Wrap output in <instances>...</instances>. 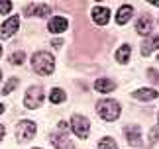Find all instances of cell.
<instances>
[{
	"instance_id": "4316f807",
	"label": "cell",
	"mask_w": 159,
	"mask_h": 149,
	"mask_svg": "<svg viewBox=\"0 0 159 149\" xmlns=\"http://www.w3.org/2000/svg\"><path fill=\"white\" fill-rule=\"evenodd\" d=\"M2 112H4V106H2V104H0V114H2Z\"/></svg>"
},
{
	"instance_id": "83f0119b",
	"label": "cell",
	"mask_w": 159,
	"mask_h": 149,
	"mask_svg": "<svg viewBox=\"0 0 159 149\" xmlns=\"http://www.w3.org/2000/svg\"><path fill=\"white\" fill-rule=\"evenodd\" d=\"M0 55H2V45H0Z\"/></svg>"
},
{
	"instance_id": "ba28073f",
	"label": "cell",
	"mask_w": 159,
	"mask_h": 149,
	"mask_svg": "<svg viewBox=\"0 0 159 149\" xmlns=\"http://www.w3.org/2000/svg\"><path fill=\"white\" fill-rule=\"evenodd\" d=\"M49 139H51V143H53L55 149H75L71 141L67 139L65 135H61V133H51V135H49Z\"/></svg>"
},
{
	"instance_id": "277c9868",
	"label": "cell",
	"mask_w": 159,
	"mask_h": 149,
	"mask_svg": "<svg viewBox=\"0 0 159 149\" xmlns=\"http://www.w3.org/2000/svg\"><path fill=\"white\" fill-rule=\"evenodd\" d=\"M71 128H73V132H75V135H77L79 139H87V138H89L90 124H89V120H87L84 116H79V114L73 116V120H71Z\"/></svg>"
},
{
	"instance_id": "8992f818",
	"label": "cell",
	"mask_w": 159,
	"mask_h": 149,
	"mask_svg": "<svg viewBox=\"0 0 159 149\" xmlns=\"http://www.w3.org/2000/svg\"><path fill=\"white\" fill-rule=\"evenodd\" d=\"M18 26H20V20H18V16L8 18V20H6L2 26H0V37H2V39H6V37L14 35L16 29H18Z\"/></svg>"
},
{
	"instance_id": "44dd1931",
	"label": "cell",
	"mask_w": 159,
	"mask_h": 149,
	"mask_svg": "<svg viewBox=\"0 0 159 149\" xmlns=\"http://www.w3.org/2000/svg\"><path fill=\"white\" fill-rule=\"evenodd\" d=\"M16 86H18V79H10V83L4 86V90H2V92H4V94H10L12 88H16Z\"/></svg>"
},
{
	"instance_id": "484cf974",
	"label": "cell",
	"mask_w": 159,
	"mask_h": 149,
	"mask_svg": "<svg viewBox=\"0 0 159 149\" xmlns=\"http://www.w3.org/2000/svg\"><path fill=\"white\" fill-rule=\"evenodd\" d=\"M2 138H4V126L0 124V139H2Z\"/></svg>"
},
{
	"instance_id": "ffe728a7",
	"label": "cell",
	"mask_w": 159,
	"mask_h": 149,
	"mask_svg": "<svg viewBox=\"0 0 159 149\" xmlns=\"http://www.w3.org/2000/svg\"><path fill=\"white\" fill-rule=\"evenodd\" d=\"M24 59H26V55H24L22 51L12 53V55H10V63H14V65H22V63H24Z\"/></svg>"
},
{
	"instance_id": "e0dca14e",
	"label": "cell",
	"mask_w": 159,
	"mask_h": 149,
	"mask_svg": "<svg viewBox=\"0 0 159 149\" xmlns=\"http://www.w3.org/2000/svg\"><path fill=\"white\" fill-rule=\"evenodd\" d=\"M130 53H132L130 45H122L118 49V53H116V61H118V63H126V61L130 59Z\"/></svg>"
},
{
	"instance_id": "5bb4252c",
	"label": "cell",
	"mask_w": 159,
	"mask_h": 149,
	"mask_svg": "<svg viewBox=\"0 0 159 149\" xmlns=\"http://www.w3.org/2000/svg\"><path fill=\"white\" fill-rule=\"evenodd\" d=\"M155 49H159V37L155 35V37H151V39H148L143 43V47H142V55L143 57H148V55L151 53V51H155Z\"/></svg>"
},
{
	"instance_id": "d6986e66",
	"label": "cell",
	"mask_w": 159,
	"mask_h": 149,
	"mask_svg": "<svg viewBox=\"0 0 159 149\" xmlns=\"http://www.w3.org/2000/svg\"><path fill=\"white\" fill-rule=\"evenodd\" d=\"M98 149H118V145H116L114 139H100L98 141Z\"/></svg>"
},
{
	"instance_id": "9c48e42d",
	"label": "cell",
	"mask_w": 159,
	"mask_h": 149,
	"mask_svg": "<svg viewBox=\"0 0 159 149\" xmlns=\"http://www.w3.org/2000/svg\"><path fill=\"white\" fill-rule=\"evenodd\" d=\"M93 20L98 24V26H104V24H108V20H110V10L102 8V6H96L93 10Z\"/></svg>"
},
{
	"instance_id": "603a6c76",
	"label": "cell",
	"mask_w": 159,
	"mask_h": 149,
	"mask_svg": "<svg viewBox=\"0 0 159 149\" xmlns=\"http://www.w3.org/2000/svg\"><path fill=\"white\" fill-rule=\"evenodd\" d=\"M148 74H149V79H151V80H157V83H159V74H157L153 69H149V71H148Z\"/></svg>"
},
{
	"instance_id": "5b68a950",
	"label": "cell",
	"mask_w": 159,
	"mask_h": 149,
	"mask_svg": "<svg viewBox=\"0 0 159 149\" xmlns=\"http://www.w3.org/2000/svg\"><path fill=\"white\" fill-rule=\"evenodd\" d=\"M35 135V124L30 122V120H22L20 124L16 126V138L18 141H28Z\"/></svg>"
},
{
	"instance_id": "cb8c5ba5",
	"label": "cell",
	"mask_w": 159,
	"mask_h": 149,
	"mask_svg": "<svg viewBox=\"0 0 159 149\" xmlns=\"http://www.w3.org/2000/svg\"><path fill=\"white\" fill-rule=\"evenodd\" d=\"M67 129H69V124H67V122H59V132H67Z\"/></svg>"
},
{
	"instance_id": "4dcf8cb0",
	"label": "cell",
	"mask_w": 159,
	"mask_h": 149,
	"mask_svg": "<svg viewBox=\"0 0 159 149\" xmlns=\"http://www.w3.org/2000/svg\"><path fill=\"white\" fill-rule=\"evenodd\" d=\"M157 61H159V59H157Z\"/></svg>"
},
{
	"instance_id": "4fadbf2b",
	"label": "cell",
	"mask_w": 159,
	"mask_h": 149,
	"mask_svg": "<svg viewBox=\"0 0 159 149\" xmlns=\"http://www.w3.org/2000/svg\"><path fill=\"white\" fill-rule=\"evenodd\" d=\"M49 12H51V8H49L47 4H32V6L28 8V16L34 14V16H41V18H43V16L49 14Z\"/></svg>"
},
{
	"instance_id": "30bf717a",
	"label": "cell",
	"mask_w": 159,
	"mask_h": 149,
	"mask_svg": "<svg viewBox=\"0 0 159 149\" xmlns=\"http://www.w3.org/2000/svg\"><path fill=\"white\" fill-rule=\"evenodd\" d=\"M65 29H67V20L65 18L57 16V18H53V20L49 22V32L51 34H63Z\"/></svg>"
},
{
	"instance_id": "ac0fdd59",
	"label": "cell",
	"mask_w": 159,
	"mask_h": 149,
	"mask_svg": "<svg viewBox=\"0 0 159 149\" xmlns=\"http://www.w3.org/2000/svg\"><path fill=\"white\" fill-rule=\"evenodd\" d=\"M49 100H51L53 104L63 102V100H65V92L61 90V88H53V90H51V94H49Z\"/></svg>"
},
{
	"instance_id": "7a4b0ae2",
	"label": "cell",
	"mask_w": 159,
	"mask_h": 149,
	"mask_svg": "<svg viewBox=\"0 0 159 149\" xmlns=\"http://www.w3.org/2000/svg\"><path fill=\"white\" fill-rule=\"evenodd\" d=\"M96 110H98L100 118H102V120H106V122H114V120H118V116H120L118 102H116V100H110V98L100 100L98 104H96Z\"/></svg>"
},
{
	"instance_id": "9a60e30c",
	"label": "cell",
	"mask_w": 159,
	"mask_h": 149,
	"mask_svg": "<svg viewBox=\"0 0 159 149\" xmlns=\"http://www.w3.org/2000/svg\"><path fill=\"white\" fill-rule=\"evenodd\" d=\"M114 83L112 80H108V79H98V80H94V88L98 90V92H110V90H114Z\"/></svg>"
},
{
	"instance_id": "d4e9b609",
	"label": "cell",
	"mask_w": 159,
	"mask_h": 149,
	"mask_svg": "<svg viewBox=\"0 0 159 149\" xmlns=\"http://www.w3.org/2000/svg\"><path fill=\"white\" fill-rule=\"evenodd\" d=\"M61 45H63V41H61V39H55V41H53V47H57V49H59Z\"/></svg>"
},
{
	"instance_id": "7c38bea8",
	"label": "cell",
	"mask_w": 159,
	"mask_h": 149,
	"mask_svg": "<svg viewBox=\"0 0 159 149\" xmlns=\"http://www.w3.org/2000/svg\"><path fill=\"white\" fill-rule=\"evenodd\" d=\"M151 18L149 16H142L139 20L136 22V29H138V34H143V35H148L151 32Z\"/></svg>"
},
{
	"instance_id": "7402d4cb",
	"label": "cell",
	"mask_w": 159,
	"mask_h": 149,
	"mask_svg": "<svg viewBox=\"0 0 159 149\" xmlns=\"http://www.w3.org/2000/svg\"><path fill=\"white\" fill-rule=\"evenodd\" d=\"M10 10H12V2H8V0L0 2V14H8Z\"/></svg>"
},
{
	"instance_id": "52a82bcc",
	"label": "cell",
	"mask_w": 159,
	"mask_h": 149,
	"mask_svg": "<svg viewBox=\"0 0 159 149\" xmlns=\"http://www.w3.org/2000/svg\"><path fill=\"white\" fill-rule=\"evenodd\" d=\"M124 132H126V138H128V141H130L132 145H139V143H142V141H139V139H142V128H139V126L132 124V126H128Z\"/></svg>"
},
{
	"instance_id": "6da1fadb",
	"label": "cell",
	"mask_w": 159,
	"mask_h": 149,
	"mask_svg": "<svg viewBox=\"0 0 159 149\" xmlns=\"http://www.w3.org/2000/svg\"><path fill=\"white\" fill-rule=\"evenodd\" d=\"M32 67H34V71L38 73V74H43V77H47V74H51L53 69H55V61L49 53H45V51H39V53H35L34 57H32Z\"/></svg>"
},
{
	"instance_id": "f546056e",
	"label": "cell",
	"mask_w": 159,
	"mask_h": 149,
	"mask_svg": "<svg viewBox=\"0 0 159 149\" xmlns=\"http://www.w3.org/2000/svg\"><path fill=\"white\" fill-rule=\"evenodd\" d=\"M35 149H39V147H35Z\"/></svg>"
},
{
	"instance_id": "3957f363",
	"label": "cell",
	"mask_w": 159,
	"mask_h": 149,
	"mask_svg": "<svg viewBox=\"0 0 159 149\" xmlns=\"http://www.w3.org/2000/svg\"><path fill=\"white\" fill-rule=\"evenodd\" d=\"M41 102H43V90L39 88V86H30L26 96H24V104H26V108L30 110H35L41 106Z\"/></svg>"
},
{
	"instance_id": "8fae6325",
	"label": "cell",
	"mask_w": 159,
	"mask_h": 149,
	"mask_svg": "<svg viewBox=\"0 0 159 149\" xmlns=\"http://www.w3.org/2000/svg\"><path fill=\"white\" fill-rule=\"evenodd\" d=\"M132 14H134V8L130 4H126V6H122V8L118 10V14H116V22L120 24V26H124V24L132 18Z\"/></svg>"
},
{
	"instance_id": "2e32d148",
	"label": "cell",
	"mask_w": 159,
	"mask_h": 149,
	"mask_svg": "<svg viewBox=\"0 0 159 149\" xmlns=\"http://www.w3.org/2000/svg\"><path fill=\"white\" fill-rule=\"evenodd\" d=\"M134 96L139 98V100H153V98H157V90H153V88H139L138 92H134Z\"/></svg>"
},
{
	"instance_id": "f1b7e54d",
	"label": "cell",
	"mask_w": 159,
	"mask_h": 149,
	"mask_svg": "<svg viewBox=\"0 0 159 149\" xmlns=\"http://www.w3.org/2000/svg\"><path fill=\"white\" fill-rule=\"evenodd\" d=\"M0 77H2V73H0Z\"/></svg>"
}]
</instances>
